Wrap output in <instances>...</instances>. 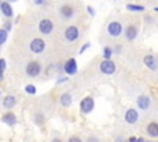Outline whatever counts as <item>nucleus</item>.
Returning a JSON list of instances; mask_svg holds the SVG:
<instances>
[{
  "label": "nucleus",
  "instance_id": "obj_1",
  "mask_svg": "<svg viewBox=\"0 0 158 142\" xmlns=\"http://www.w3.org/2000/svg\"><path fill=\"white\" fill-rule=\"evenodd\" d=\"M93 109H94V100H93V98L86 96V98H84L80 101V110H81V112L89 114Z\"/></svg>",
  "mask_w": 158,
  "mask_h": 142
},
{
  "label": "nucleus",
  "instance_id": "obj_2",
  "mask_svg": "<svg viewBox=\"0 0 158 142\" xmlns=\"http://www.w3.org/2000/svg\"><path fill=\"white\" fill-rule=\"evenodd\" d=\"M44 41L42 38H35L31 41L30 43V49L33 52V53H41L43 49H44Z\"/></svg>",
  "mask_w": 158,
  "mask_h": 142
},
{
  "label": "nucleus",
  "instance_id": "obj_3",
  "mask_svg": "<svg viewBox=\"0 0 158 142\" xmlns=\"http://www.w3.org/2000/svg\"><path fill=\"white\" fill-rule=\"evenodd\" d=\"M116 67H115V63L111 62L110 59H105L100 63V70L104 73V74H112L115 72Z\"/></svg>",
  "mask_w": 158,
  "mask_h": 142
},
{
  "label": "nucleus",
  "instance_id": "obj_4",
  "mask_svg": "<svg viewBox=\"0 0 158 142\" xmlns=\"http://www.w3.org/2000/svg\"><path fill=\"white\" fill-rule=\"evenodd\" d=\"M40 72H41V65L37 62H30L26 67V73L30 77H36L40 74Z\"/></svg>",
  "mask_w": 158,
  "mask_h": 142
},
{
  "label": "nucleus",
  "instance_id": "obj_5",
  "mask_svg": "<svg viewBox=\"0 0 158 142\" xmlns=\"http://www.w3.org/2000/svg\"><path fill=\"white\" fill-rule=\"evenodd\" d=\"M38 28H40V31H41L42 33L48 35V33H51V32H52V30H53V23H52V21H51V20L44 19V20H42V21L40 22Z\"/></svg>",
  "mask_w": 158,
  "mask_h": 142
},
{
  "label": "nucleus",
  "instance_id": "obj_6",
  "mask_svg": "<svg viewBox=\"0 0 158 142\" xmlns=\"http://www.w3.org/2000/svg\"><path fill=\"white\" fill-rule=\"evenodd\" d=\"M121 31H122V26H121L120 22L114 21V22L109 23V26H107V32H109L112 37H117V36L121 33Z\"/></svg>",
  "mask_w": 158,
  "mask_h": 142
},
{
  "label": "nucleus",
  "instance_id": "obj_7",
  "mask_svg": "<svg viewBox=\"0 0 158 142\" xmlns=\"http://www.w3.org/2000/svg\"><path fill=\"white\" fill-rule=\"evenodd\" d=\"M77 69H78V67H77V61H75L74 58H70V59H68V61L65 62V64H64V70H65L67 74L73 75V74L77 73Z\"/></svg>",
  "mask_w": 158,
  "mask_h": 142
},
{
  "label": "nucleus",
  "instance_id": "obj_8",
  "mask_svg": "<svg viewBox=\"0 0 158 142\" xmlns=\"http://www.w3.org/2000/svg\"><path fill=\"white\" fill-rule=\"evenodd\" d=\"M64 36L68 41H75L79 36V32H78V28L75 26H69L67 27L65 32H64Z\"/></svg>",
  "mask_w": 158,
  "mask_h": 142
},
{
  "label": "nucleus",
  "instance_id": "obj_9",
  "mask_svg": "<svg viewBox=\"0 0 158 142\" xmlns=\"http://www.w3.org/2000/svg\"><path fill=\"white\" fill-rule=\"evenodd\" d=\"M144 64H146L149 69H153V70L158 68V62H157L156 57L152 56V54H147V56L144 57Z\"/></svg>",
  "mask_w": 158,
  "mask_h": 142
},
{
  "label": "nucleus",
  "instance_id": "obj_10",
  "mask_svg": "<svg viewBox=\"0 0 158 142\" xmlns=\"http://www.w3.org/2000/svg\"><path fill=\"white\" fill-rule=\"evenodd\" d=\"M138 119V114L135 109H128L125 114V120L128 122V123H135Z\"/></svg>",
  "mask_w": 158,
  "mask_h": 142
},
{
  "label": "nucleus",
  "instance_id": "obj_11",
  "mask_svg": "<svg viewBox=\"0 0 158 142\" xmlns=\"http://www.w3.org/2000/svg\"><path fill=\"white\" fill-rule=\"evenodd\" d=\"M137 105L139 109L142 110H147L151 105V101H149V98L146 96V95H141L138 99H137Z\"/></svg>",
  "mask_w": 158,
  "mask_h": 142
},
{
  "label": "nucleus",
  "instance_id": "obj_12",
  "mask_svg": "<svg viewBox=\"0 0 158 142\" xmlns=\"http://www.w3.org/2000/svg\"><path fill=\"white\" fill-rule=\"evenodd\" d=\"M1 121H2V122H5L6 125L12 126V125H15V123H16V116H15V114H12V112H6V114L2 116Z\"/></svg>",
  "mask_w": 158,
  "mask_h": 142
},
{
  "label": "nucleus",
  "instance_id": "obj_13",
  "mask_svg": "<svg viewBox=\"0 0 158 142\" xmlns=\"http://www.w3.org/2000/svg\"><path fill=\"white\" fill-rule=\"evenodd\" d=\"M2 105H4L6 109L14 107V106L16 105V99H15V96H12V95H7V96H5V99L2 100Z\"/></svg>",
  "mask_w": 158,
  "mask_h": 142
},
{
  "label": "nucleus",
  "instance_id": "obj_14",
  "mask_svg": "<svg viewBox=\"0 0 158 142\" xmlns=\"http://www.w3.org/2000/svg\"><path fill=\"white\" fill-rule=\"evenodd\" d=\"M147 132L152 137H158V123L157 122H151L147 126Z\"/></svg>",
  "mask_w": 158,
  "mask_h": 142
},
{
  "label": "nucleus",
  "instance_id": "obj_15",
  "mask_svg": "<svg viewBox=\"0 0 158 142\" xmlns=\"http://www.w3.org/2000/svg\"><path fill=\"white\" fill-rule=\"evenodd\" d=\"M0 7H1L2 14H4L6 17H11V16H12V9H11V6H10L9 2H6V1L1 2V4H0Z\"/></svg>",
  "mask_w": 158,
  "mask_h": 142
},
{
  "label": "nucleus",
  "instance_id": "obj_16",
  "mask_svg": "<svg viewBox=\"0 0 158 142\" xmlns=\"http://www.w3.org/2000/svg\"><path fill=\"white\" fill-rule=\"evenodd\" d=\"M59 101H60V104H62L64 107H68V106L72 104V95L68 94V93H64V94L60 96Z\"/></svg>",
  "mask_w": 158,
  "mask_h": 142
},
{
  "label": "nucleus",
  "instance_id": "obj_17",
  "mask_svg": "<svg viewBox=\"0 0 158 142\" xmlns=\"http://www.w3.org/2000/svg\"><path fill=\"white\" fill-rule=\"evenodd\" d=\"M60 14L64 16V17H72V15H73V7L70 6V5H63L62 7H60Z\"/></svg>",
  "mask_w": 158,
  "mask_h": 142
},
{
  "label": "nucleus",
  "instance_id": "obj_18",
  "mask_svg": "<svg viewBox=\"0 0 158 142\" xmlns=\"http://www.w3.org/2000/svg\"><path fill=\"white\" fill-rule=\"evenodd\" d=\"M136 35H137V30H136L135 26H128L126 28V38L127 40H130V41L133 40L136 37Z\"/></svg>",
  "mask_w": 158,
  "mask_h": 142
},
{
  "label": "nucleus",
  "instance_id": "obj_19",
  "mask_svg": "<svg viewBox=\"0 0 158 142\" xmlns=\"http://www.w3.org/2000/svg\"><path fill=\"white\" fill-rule=\"evenodd\" d=\"M127 10H132V11H143L144 10V6H141V5H132V4H128L126 5Z\"/></svg>",
  "mask_w": 158,
  "mask_h": 142
},
{
  "label": "nucleus",
  "instance_id": "obj_20",
  "mask_svg": "<svg viewBox=\"0 0 158 142\" xmlns=\"http://www.w3.org/2000/svg\"><path fill=\"white\" fill-rule=\"evenodd\" d=\"M7 38V31L4 28H0V44H2Z\"/></svg>",
  "mask_w": 158,
  "mask_h": 142
},
{
  "label": "nucleus",
  "instance_id": "obj_21",
  "mask_svg": "<svg viewBox=\"0 0 158 142\" xmlns=\"http://www.w3.org/2000/svg\"><path fill=\"white\" fill-rule=\"evenodd\" d=\"M25 91L28 93V94H31V95H35V94H36V88H35L32 84H28V85H26Z\"/></svg>",
  "mask_w": 158,
  "mask_h": 142
},
{
  "label": "nucleus",
  "instance_id": "obj_22",
  "mask_svg": "<svg viewBox=\"0 0 158 142\" xmlns=\"http://www.w3.org/2000/svg\"><path fill=\"white\" fill-rule=\"evenodd\" d=\"M5 67H6V62L5 59L0 58V79L2 78V74H4V70H5Z\"/></svg>",
  "mask_w": 158,
  "mask_h": 142
},
{
  "label": "nucleus",
  "instance_id": "obj_23",
  "mask_svg": "<svg viewBox=\"0 0 158 142\" xmlns=\"http://www.w3.org/2000/svg\"><path fill=\"white\" fill-rule=\"evenodd\" d=\"M104 57H105V59H110V57H111V49L109 47H106L104 49Z\"/></svg>",
  "mask_w": 158,
  "mask_h": 142
},
{
  "label": "nucleus",
  "instance_id": "obj_24",
  "mask_svg": "<svg viewBox=\"0 0 158 142\" xmlns=\"http://www.w3.org/2000/svg\"><path fill=\"white\" fill-rule=\"evenodd\" d=\"M68 142H81V140L79 137H72V138H69Z\"/></svg>",
  "mask_w": 158,
  "mask_h": 142
},
{
  "label": "nucleus",
  "instance_id": "obj_25",
  "mask_svg": "<svg viewBox=\"0 0 158 142\" xmlns=\"http://www.w3.org/2000/svg\"><path fill=\"white\" fill-rule=\"evenodd\" d=\"M89 46H90V43H85V44H84V46L81 47V49L79 51V53H83V52H84V51H85V49H86V48H88Z\"/></svg>",
  "mask_w": 158,
  "mask_h": 142
},
{
  "label": "nucleus",
  "instance_id": "obj_26",
  "mask_svg": "<svg viewBox=\"0 0 158 142\" xmlns=\"http://www.w3.org/2000/svg\"><path fill=\"white\" fill-rule=\"evenodd\" d=\"M88 142H99V140L95 138V137H89L88 138Z\"/></svg>",
  "mask_w": 158,
  "mask_h": 142
},
{
  "label": "nucleus",
  "instance_id": "obj_27",
  "mask_svg": "<svg viewBox=\"0 0 158 142\" xmlns=\"http://www.w3.org/2000/svg\"><path fill=\"white\" fill-rule=\"evenodd\" d=\"M86 10H88V12H89L90 15H93V16H94V14H95V12H94V10H93L90 6H88V9H86Z\"/></svg>",
  "mask_w": 158,
  "mask_h": 142
},
{
  "label": "nucleus",
  "instance_id": "obj_28",
  "mask_svg": "<svg viewBox=\"0 0 158 142\" xmlns=\"http://www.w3.org/2000/svg\"><path fill=\"white\" fill-rule=\"evenodd\" d=\"M5 26H6V30H11V25L10 23H6Z\"/></svg>",
  "mask_w": 158,
  "mask_h": 142
},
{
  "label": "nucleus",
  "instance_id": "obj_29",
  "mask_svg": "<svg viewBox=\"0 0 158 142\" xmlns=\"http://www.w3.org/2000/svg\"><path fill=\"white\" fill-rule=\"evenodd\" d=\"M130 142H137V140H136L135 137H131V138H130Z\"/></svg>",
  "mask_w": 158,
  "mask_h": 142
},
{
  "label": "nucleus",
  "instance_id": "obj_30",
  "mask_svg": "<svg viewBox=\"0 0 158 142\" xmlns=\"http://www.w3.org/2000/svg\"><path fill=\"white\" fill-rule=\"evenodd\" d=\"M52 142H62V141H60V140H58V138H54Z\"/></svg>",
  "mask_w": 158,
  "mask_h": 142
},
{
  "label": "nucleus",
  "instance_id": "obj_31",
  "mask_svg": "<svg viewBox=\"0 0 158 142\" xmlns=\"http://www.w3.org/2000/svg\"><path fill=\"white\" fill-rule=\"evenodd\" d=\"M137 142H144V140H143V138H138Z\"/></svg>",
  "mask_w": 158,
  "mask_h": 142
},
{
  "label": "nucleus",
  "instance_id": "obj_32",
  "mask_svg": "<svg viewBox=\"0 0 158 142\" xmlns=\"http://www.w3.org/2000/svg\"><path fill=\"white\" fill-rule=\"evenodd\" d=\"M156 11H158V7H156Z\"/></svg>",
  "mask_w": 158,
  "mask_h": 142
},
{
  "label": "nucleus",
  "instance_id": "obj_33",
  "mask_svg": "<svg viewBox=\"0 0 158 142\" xmlns=\"http://www.w3.org/2000/svg\"><path fill=\"white\" fill-rule=\"evenodd\" d=\"M10 1H16V0H10Z\"/></svg>",
  "mask_w": 158,
  "mask_h": 142
}]
</instances>
